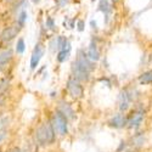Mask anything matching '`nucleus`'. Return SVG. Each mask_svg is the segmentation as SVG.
Listing matches in <instances>:
<instances>
[{
  "label": "nucleus",
  "instance_id": "1",
  "mask_svg": "<svg viewBox=\"0 0 152 152\" xmlns=\"http://www.w3.org/2000/svg\"><path fill=\"white\" fill-rule=\"evenodd\" d=\"M93 69H94L93 61L88 57V55H85L83 50H79L77 58L72 63L73 77L77 78L78 80H88L89 79V74Z\"/></svg>",
  "mask_w": 152,
  "mask_h": 152
},
{
  "label": "nucleus",
  "instance_id": "2",
  "mask_svg": "<svg viewBox=\"0 0 152 152\" xmlns=\"http://www.w3.org/2000/svg\"><path fill=\"white\" fill-rule=\"evenodd\" d=\"M55 130L51 122H45L42 125H39L35 130V141L42 145V146H46L53 144L55 140Z\"/></svg>",
  "mask_w": 152,
  "mask_h": 152
},
{
  "label": "nucleus",
  "instance_id": "3",
  "mask_svg": "<svg viewBox=\"0 0 152 152\" xmlns=\"http://www.w3.org/2000/svg\"><path fill=\"white\" fill-rule=\"evenodd\" d=\"M53 126H54V130L55 133H57L60 136H65L68 132V122L67 118L62 115V113L57 110L54 113V117H53Z\"/></svg>",
  "mask_w": 152,
  "mask_h": 152
},
{
  "label": "nucleus",
  "instance_id": "4",
  "mask_svg": "<svg viewBox=\"0 0 152 152\" xmlns=\"http://www.w3.org/2000/svg\"><path fill=\"white\" fill-rule=\"evenodd\" d=\"M67 91L69 93V95L73 99H82L84 95V89L80 84V80H78L77 78H74L73 75L68 78L67 80Z\"/></svg>",
  "mask_w": 152,
  "mask_h": 152
},
{
  "label": "nucleus",
  "instance_id": "5",
  "mask_svg": "<svg viewBox=\"0 0 152 152\" xmlns=\"http://www.w3.org/2000/svg\"><path fill=\"white\" fill-rule=\"evenodd\" d=\"M21 28H22V27L20 26L18 23L6 27V28L1 32V34H0V44H7V43H10L11 40H14L15 38L17 37V34L20 33Z\"/></svg>",
  "mask_w": 152,
  "mask_h": 152
},
{
  "label": "nucleus",
  "instance_id": "6",
  "mask_svg": "<svg viewBox=\"0 0 152 152\" xmlns=\"http://www.w3.org/2000/svg\"><path fill=\"white\" fill-rule=\"evenodd\" d=\"M43 55H44V46L42 43H38L33 50L32 56H31V68L32 69L37 68V66L39 65V61H40Z\"/></svg>",
  "mask_w": 152,
  "mask_h": 152
},
{
  "label": "nucleus",
  "instance_id": "7",
  "mask_svg": "<svg viewBox=\"0 0 152 152\" xmlns=\"http://www.w3.org/2000/svg\"><path fill=\"white\" fill-rule=\"evenodd\" d=\"M132 101H133V95H132V93H130L128 89L123 90V91L119 94V110H121V111H126V110L129 108Z\"/></svg>",
  "mask_w": 152,
  "mask_h": 152
},
{
  "label": "nucleus",
  "instance_id": "8",
  "mask_svg": "<svg viewBox=\"0 0 152 152\" xmlns=\"http://www.w3.org/2000/svg\"><path fill=\"white\" fill-rule=\"evenodd\" d=\"M142 119H144V112L137 111L129 119H126V125H128V128H130V129H136L142 123Z\"/></svg>",
  "mask_w": 152,
  "mask_h": 152
},
{
  "label": "nucleus",
  "instance_id": "9",
  "mask_svg": "<svg viewBox=\"0 0 152 152\" xmlns=\"http://www.w3.org/2000/svg\"><path fill=\"white\" fill-rule=\"evenodd\" d=\"M58 111H60L67 119H73V118H74V111H73V108L71 107V105H69L68 102H65V101L60 102Z\"/></svg>",
  "mask_w": 152,
  "mask_h": 152
},
{
  "label": "nucleus",
  "instance_id": "10",
  "mask_svg": "<svg viewBox=\"0 0 152 152\" xmlns=\"http://www.w3.org/2000/svg\"><path fill=\"white\" fill-rule=\"evenodd\" d=\"M108 125L112 126V128H122V126L126 125V118L123 115H116L115 117L110 119Z\"/></svg>",
  "mask_w": 152,
  "mask_h": 152
},
{
  "label": "nucleus",
  "instance_id": "11",
  "mask_svg": "<svg viewBox=\"0 0 152 152\" xmlns=\"http://www.w3.org/2000/svg\"><path fill=\"white\" fill-rule=\"evenodd\" d=\"M88 57H89L91 61H97L100 58V53L97 50V45L91 42L89 45V49H88Z\"/></svg>",
  "mask_w": 152,
  "mask_h": 152
},
{
  "label": "nucleus",
  "instance_id": "12",
  "mask_svg": "<svg viewBox=\"0 0 152 152\" xmlns=\"http://www.w3.org/2000/svg\"><path fill=\"white\" fill-rule=\"evenodd\" d=\"M12 58V51L9 49V50H5L4 53L0 54V71H1L7 63L11 61Z\"/></svg>",
  "mask_w": 152,
  "mask_h": 152
},
{
  "label": "nucleus",
  "instance_id": "13",
  "mask_svg": "<svg viewBox=\"0 0 152 152\" xmlns=\"http://www.w3.org/2000/svg\"><path fill=\"white\" fill-rule=\"evenodd\" d=\"M69 54H71V45H68L67 48L62 49V50H58V54H57L56 58L58 62H65L69 57Z\"/></svg>",
  "mask_w": 152,
  "mask_h": 152
},
{
  "label": "nucleus",
  "instance_id": "14",
  "mask_svg": "<svg viewBox=\"0 0 152 152\" xmlns=\"http://www.w3.org/2000/svg\"><path fill=\"white\" fill-rule=\"evenodd\" d=\"M99 11H102L105 16H106V22L108 20L110 16V12H111V5L108 3V0H101L100 4H99Z\"/></svg>",
  "mask_w": 152,
  "mask_h": 152
},
{
  "label": "nucleus",
  "instance_id": "15",
  "mask_svg": "<svg viewBox=\"0 0 152 152\" xmlns=\"http://www.w3.org/2000/svg\"><path fill=\"white\" fill-rule=\"evenodd\" d=\"M139 82H140V84H142V85L152 84V69L144 72L140 77H139Z\"/></svg>",
  "mask_w": 152,
  "mask_h": 152
},
{
  "label": "nucleus",
  "instance_id": "16",
  "mask_svg": "<svg viewBox=\"0 0 152 152\" xmlns=\"http://www.w3.org/2000/svg\"><path fill=\"white\" fill-rule=\"evenodd\" d=\"M24 49H26V45H24V40L22 39V38H20V39L17 40V44H16V53L21 55V54L24 53Z\"/></svg>",
  "mask_w": 152,
  "mask_h": 152
},
{
  "label": "nucleus",
  "instance_id": "17",
  "mask_svg": "<svg viewBox=\"0 0 152 152\" xmlns=\"http://www.w3.org/2000/svg\"><path fill=\"white\" fill-rule=\"evenodd\" d=\"M9 122H10V119L7 116H0V132H3L7 128Z\"/></svg>",
  "mask_w": 152,
  "mask_h": 152
},
{
  "label": "nucleus",
  "instance_id": "18",
  "mask_svg": "<svg viewBox=\"0 0 152 152\" xmlns=\"http://www.w3.org/2000/svg\"><path fill=\"white\" fill-rule=\"evenodd\" d=\"M26 18H27V12L26 11H22L21 14L18 15V18H17V23L20 24L21 27L24 26V21H26Z\"/></svg>",
  "mask_w": 152,
  "mask_h": 152
},
{
  "label": "nucleus",
  "instance_id": "19",
  "mask_svg": "<svg viewBox=\"0 0 152 152\" xmlns=\"http://www.w3.org/2000/svg\"><path fill=\"white\" fill-rule=\"evenodd\" d=\"M46 27L49 29H55V22H54V20L51 17H48L46 18Z\"/></svg>",
  "mask_w": 152,
  "mask_h": 152
},
{
  "label": "nucleus",
  "instance_id": "20",
  "mask_svg": "<svg viewBox=\"0 0 152 152\" xmlns=\"http://www.w3.org/2000/svg\"><path fill=\"white\" fill-rule=\"evenodd\" d=\"M21 1H22V0H6V3L9 5H18Z\"/></svg>",
  "mask_w": 152,
  "mask_h": 152
},
{
  "label": "nucleus",
  "instance_id": "21",
  "mask_svg": "<svg viewBox=\"0 0 152 152\" xmlns=\"http://www.w3.org/2000/svg\"><path fill=\"white\" fill-rule=\"evenodd\" d=\"M83 29H84V22H83V21H79V22H78V31L82 32Z\"/></svg>",
  "mask_w": 152,
  "mask_h": 152
},
{
  "label": "nucleus",
  "instance_id": "22",
  "mask_svg": "<svg viewBox=\"0 0 152 152\" xmlns=\"http://www.w3.org/2000/svg\"><path fill=\"white\" fill-rule=\"evenodd\" d=\"M6 137V133H0V144H1Z\"/></svg>",
  "mask_w": 152,
  "mask_h": 152
},
{
  "label": "nucleus",
  "instance_id": "23",
  "mask_svg": "<svg viewBox=\"0 0 152 152\" xmlns=\"http://www.w3.org/2000/svg\"><path fill=\"white\" fill-rule=\"evenodd\" d=\"M124 147H125V142H124V141H122V142H121V146L118 147V150H117V151H118V152H121V151H122Z\"/></svg>",
  "mask_w": 152,
  "mask_h": 152
},
{
  "label": "nucleus",
  "instance_id": "24",
  "mask_svg": "<svg viewBox=\"0 0 152 152\" xmlns=\"http://www.w3.org/2000/svg\"><path fill=\"white\" fill-rule=\"evenodd\" d=\"M9 152H21V150L18 147H14V148H11Z\"/></svg>",
  "mask_w": 152,
  "mask_h": 152
},
{
  "label": "nucleus",
  "instance_id": "25",
  "mask_svg": "<svg viewBox=\"0 0 152 152\" xmlns=\"http://www.w3.org/2000/svg\"><path fill=\"white\" fill-rule=\"evenodd\" d=\"M32 1H33L34 4H38V3H39V1H40V0H32Z\"/></svg>",
  "mask_w": 152,
  "mask_h": 152
},
{
  "label": "nucleus",
  "instance_id": "26",
  "mask_svg": "<svg viewBox=\"0 0 152 152\" xmlns=\"http://www.w3.org/2000/svg\"><path fill=\"white\" fill-rule=\"evenodd\" d=\"M112 1H113V3H117V1H118V0H112Z\"/></svg>",
  "mask_w": 152,
  "mask_h": 152
},
{
  "label": "nucleus",
  "instance_id": "27",
  "mask_svg": "<svg viewBox=\"0 0 152 152\" xmlns=\"http://www.w3.org/2000/svg\"><path fill=\"white\" fill-rule=\"evenodd\" d=\"M0 152H3V151H1V150H0Z\"/></svg>",
  "mask_w": 152,
  "mask_h": 152
},
{
  "label": "nucleus",
  "instance_id": "28",
  "mask_svg": "<svg viewBox=\"0 0 152 152\" xmlns=\"http://www.w3.org/2000/svg\"><path fill=\"white\" fill-rule=\"evenodd\" d=\"M93 1H95V0H93Z\"/></svg>",
  "mask_w": 152,
  "mask_h": 152
}]
</instances>
